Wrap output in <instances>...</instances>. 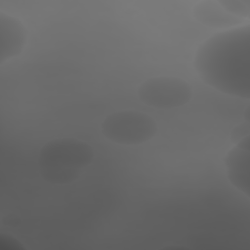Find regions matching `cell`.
Segmentation results:
<instances>
[{"label":"cell","mask_w":250,"mask_h":250,"mask_svg":"<svg viewBox=\"0 0 250 250\" xmlns=\"http://www.w3.org/2000/svg\"><path fill=\"white\" fill-rule=\"evenodd\" d=\"M194 67L210 87L224 94L250 98V24L221 30L199 45Z\"/></svg>","instance_id":"obj_1"},{"label":"cell","mask_w":250,"mask_h":250,"mask_svg":"<svg viewBox=\"0 0 250 250\" xmlns=\"http://www.w3.org/2000/svg\"><path fill=\"white\" fill-rule=\"evenodd\" d=\"M93 159V148L86 142L60 138L49 141L41 147L38 165L45 181L64 185L77 180Z\"/></svg>","instance_id":"obj_2"},{"label":"cell","mask_w":250,"mask_h":250,"mask_svg":"<svg viewBox=\"0 0 250 250\" xmlns=\"http://www.w3.org/2000/svg\"><path fill=\"white\" fill-rule=\"evenodd\" d=\"M157 130L153 118L144 112L131 109L113 112L101 123L104 137L122 146H136L150 141Z\"/></svg>","instance_id":"obj_3"},{"label":"cell","mask_w":250,"mask_h":250,"mask_svg":"<svg viewBox=\"0 0 250 250\" xmlns=\"http://www.w3.org/2000/svg\"><path fill=\"white\" fill-rule=\"evenodd\" d=\"M137 94L140 101L148 106L171 109L187 104L192 98L193 90L181 78L158 76L142 82Z\"/></svg>","instance_id":"obj_4"},{"label":"cell","mask_w":250,"mask_h":250,"mask_svg":"<svg viewBox=\"0 0 250 250\" xmlns=\"http://www.w3.org/2000/svg\"><path fill=\"white\" fill-rule=\"evenodd\" d=\"M227 177L229 183L249 198L250 137L246 136L228 151L224 159Z\"/></svg>","instance_id":"obj_5"},{"label":"cell","mask_w":250,"mask_h":250,"mask_svg":"<svg viewBox=\"0 0 250 250\" xmlns=\"http://www.w3.org/2000/svg\"><path fill=\"white\" fill-rule=\"evenodd\" d=\"M27 38V29L20 19L0 12V64L19 56Z\"/></svg>","instance_id":"obj_6"},{"label":"cell","mask_w":250,"mask_h":250,"mask_svg":"<svg viewBox=\"0 0 250 250\" xmlns=\"http://www.w3.org/2000/svg\"><path fill=\"white\" fill-rule=\"evenodd\" d=\"M194 18L203 25L223 30L233 28L249 22L243 19L228 13L218 1L204 0L193 8Z\"/></svg>","instance_id":"obj_7"},{"label":"cell","mask_w":250,"mask_h":250,"mask_svg":"<svg viewBox=\"0 0 250 250\" xmlns=\"http://www.w3.org/2000/svg\"><path fill=\"white\" fill-rule=\"evenodd\" d=\"M219 4L229 14L248 21L250 18V2L247 0H219Z\"/></svg>","instance_id":"obj_8"},{"label":"cell","mask_w":250,"mask_h":250,"mask_svg":"<svg viewBox=\"0 0 250 250\" xmlns=\"http://www.w3.org/2000/svg\"><path fill=\"white\" fill-rule=\"evenodd\" d=\"M0 249L1 250H24V246L14 236L6 233H1Z\"/></svg>","instance_id":"obj_9"},{"label":"cell","mask_w":250,"mask_h":250,"mask_svg":"<svg viewBox=\"0 0 250 250\" xmlns=\"http://www.w3.org/2000/svg\"><path fill=\"white\" fill-rule=\"evenodd\" d=\"M250 128H249V121H245L243 123L238 124L236 127H234L230 133V139L233 143H237L241 139H243L246 136H249Z\"/></svg>","instance_id":"obj_10"}]
</instances>
